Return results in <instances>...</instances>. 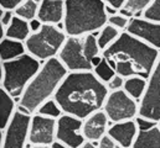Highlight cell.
Masks as SVG:
<instances>
[{"instance_id": "cell-1", "label": "cell", "mask_w": 160, "mask_h": 148, "mask_svg": "<svg viewBox=\"0 0 160 148\" xmlns=\"http://www.w3.org/2000/svg\"><path fill=\"white\" fill-rule=\"evenodd\" d=\"M108 94L107 85L93 72H77L67 74L53 99L63 113L84 120L103 110Z\"/></svg>"}, {"instance_id": "cell-2", "label": "cell", "mask_w": 160, "mask_h": 148, "mask_svg": "<svg viewBox=\"0 0 160 148\" xmlns=\"http://www.w3.org/2000/svg\"><path fill=\"white\" fill-rule=\"evenodd\" d=\"M159 54V49L144 43L127 31L122 32L118 39L102 52V56L116 73L124 79L132 76L149 79Z\"/></svg>"}, {"instance_id": "cell-3", "label": "cell", "mask_w": 160, "mask_h": 148, "mask_svg": "<svg viewBox=\"0 0 160 148\" xmlns=\"http://www.w3.org/2000/svg\"><path fill=\"white\" fill-rule=\"evenodd\" d=\"M68 73L58 57L43 62L39 73L34 76L18 100V110L29 115L38 113L46 101L53 99Z\"/></svg>"}, {"instance_id": "cell-4", "label": "cell", "mask_w": 160, "mask_h": 148, "mask_svg": "<svg viewBox=\"0 0 160 148\" xmlns=\"http://www.w3.org/2000/svg\"><path fill=\"white\" fill-rule=\"evenodd\" d=\"M65 32L67 36L97 35L107 24L103 0H65Z\"/></svg>"}, {"instance_id": "cell-5", "label": "cell", "mask_w": 160, "mask_h": 148, "mask_svg": "<svg viewBox=\"0 0 160 148\" xmlns=\"http://www.w3.org/2000/svg\"><path fill=\"white\" fill-rule=\"evenodd\" d=\"M101 54L102 51L98 46L96 35L67 36L58 54V59L70 73L93 72L92 61Z\"/></svg>"}, {"instance_id": "cell-6", "label": "cell", "mask_w": 160, "mask_h": 148, "mask_svg": "<svg viewBox=\"0 0 160 148\" xmlns=\"http://www.w3.org/2000/svg\"><path fill=\"white\" fill-rule=\"evenodd\" d=\"M42 62L29 53L9 61L2 62L0 66L1 72V89L10 94L14 99L19 100L30 81L39 73Z\"/></svg>"}, {"instance_id": "cell-7", "label": "cell", "mask_w": 160, "mask_h": 148, "mask_svg": "<svg viewBox=\"0 0 160 148\" xmlns=\"http://www.w3.org/2000/svg\"><path fill=\"white\" fill-rule=\"evenodd\" d=\"M66 39V32L58 30L57 26L43 25L39 32L31 34L25 42L26 52L43 63L58 57Z\"/></svg>"}, {"instance_id": "cell-8", "label": "cell", "mask_w": 160, "mask_h": 148, "mask_svg": "<svg viewBox=\"0 0 160 148\" xmlns=\"http://www.w3.org/2000/svg\"><path fill=\"white\" fill-rule=\"evenodd\" d=\"M103 111L111 123L130 121L139 116V103L130 98L124 90L111 91L106 99Z\"/></svg>"}, {"instance_id": "cell-9", "label": "cell", "mask_w": 160, "mask_h": 148, "mask_svg": "<svg viewBox=\"0 0 160 148\" xmlns=\"http://www.w3.org/2000/svg\"><path fill=\"white\" fill-rule=\"evenodd\" d=\"M32 115L16 110L8 127L1 131L0 148H25L29 142Z\"/></svg>"}, {"instance_id": "cell-10", "label": "cell", "mask_w": 160, "mask_h": 148, "mask_svg": "<svg viewBox=\"0 0 160 148\" xmlns=\"http://www.w3.org/2000/svg\"><path fill=\"white\" fill-rule=\"evenodd\" d=\"M139 116L160 123V54L148 79L147 91L139 103Z\"/></svg>"}, {"instance_id": "cell-11", "label": "cell", "mask_w": 160, "mask_h": 148, "mask_svg": "<svg viewBox=\"0 0 160 148\" xmlns=\"http://www.w3.org/2000/svg\"><path fill=\"white\" fill-rule=\"evenodd\" d=\"M82 126L83 120L63 113L57 120L56 141L68 146L70 148H80L86 142L82 132Z\"/></svg>"}, {"instance_id": "cell-12", "label": "cell", "mask_w": 160, "mask_h": 148, "mask_svg": "<svg viewBox=\"0 0 160 148\" xmlns=\"http://www.w3.org/2000/svg\"><path fill=\"white\" fill-rule=\"evenodd\" d=\"M56 131L57 120L35 113L31 118L29 142L31 143V146H51L56 142Z\"/></svg>"}, {"instance_id": "cell-13", "label": "cell", "mask_w": 160, "mask_h": 148, "mask_svg": "<svg viewBox=\"0 0 160 148\" xmlns=\"http://www.w3.org/2000/svg\"><path fill=\"white\" fill-rule=\"evenodd\" d=\"M127 32L144 43L160 51V24L149 21L143 16L132 17Z\"/></svg>"}, {"instance_id": "cell-14", "label": "cell", "mask_w": 160, "mask_h": 148, "mask_svg": "<svg viewBox=\"0 0 160 148\" xmlns=\"http://www.w3.org/2000/svg\"><path fill=\"white\" fill-rule=\"evenodd\" d=\"M109 123L111 121L103 110L97 111L91 116H88L87 118H84L82 132L86 141L97 143L103 136L108 133V130L111 127Z\"/></svg>"}, {"instance_id": "cell-15", "label": "cell", "mask_w": 160, "mask_h": 148, "mask_svg": "<svg viewBox=\"0 0 160 148\" xmlns=\"http://www.w3.org/2000/svg\"><path fill=\"white\" fill-rule=\"evenodd\" d=\"M138 133H139V127H138L135 120L118 122V123H112L109 130H108V135L122 148L133 147Z\"/></svg>"}, {"instance_id": "cell-16", "label": "cell", "mask_w": 160, "mask_h": 148, "mask_svg": "<svg viewBox=\"0 0 160 148\" xmlns=\"http://www.w3.org/2000/svg\"><path fill=\"white\" fill-rule=\"evenodd\" d=\"M66 11L65 0H43L39 6L38 19L43 25H58L63 22Z\"/></svg>"}, {"instance_id": "cell-17", "label": "cell", "mask_w": 160, "mask_h": 148, "mask_svg": "<svg viewBox=\"0 0 160 148\" xmlns=\"http://www.w3.org/2000/svg\"><path fill=\"white\" fill-rule=\"evenodd\" d=\"M18 110L16 99L0 88V130L4 131Z\"/></svg>"}, {"instance_id": "cell-18", "label": "cell", "mask_w": 160, "mask_h": 148, "mask_svg": "<svg viewBox=\"0 0 160 148\" xmlns=\"http://www.w3.org/2000/svg\"><path fill=\"white\" fill-rule=\"evenodd\" d=\"M26 52V46L24 42L10 39V38H4L0 41V61L2 62H9L12 59H16L21 56H24Z\"/></svg>"}, {"instance_id": "cell-19", "label": "cell", "mask_w": 160, "mask_h": 148, "mask_svg": "<svg viewBox=\"0 0 160 148\" xmlns=\"http://www.w3.org/2000/svg\"><path fill=\"white\" fill-rule=\"evenodd\" d=\"M30 35H31V30L29 22L18 17L16 15L14 16L11 24L8 27H5V37L10 39H15L25 43Z\"/></svg>"}, {"instance_id": "cell-20", "label": "cell", "mask_w": 160, "mask_h": 148, "mask_svg": "<svg viewBox=\"0 0 160 148\" xmlns=\"http://www.w3.org/2000/svg\"><path fill=\"white\" fill-rule=\"evenodd\" d=\"M132 148H160V123L150 130L139 131Z\"/></svg>"}, {"instance_id": "cell-21", "label": "cell", "mask_w": 160, "mask_h": 148, "mask_svg": "<svg viewBox=\"0 0 160 148\" xmlns=\"http://www.w3.org/2000/svg\"><path fill=\"white\" fill-rule=\"evenodd\" d=\"M147 88H148V79H144L142 76H132V78L125 79L123 90L130 98L140 103L147 91Z\"/></svg>"}, {"instance_id": "cell-22", "label": "cell", "mask_w": 160, "mask_h": 148, "mask_svg": "<svg viewBox=\"0 0 160 148\" xmlns=\"http://www.w3.org/2000/svg\"><path fill=\"white\" fill-rule=\"evenodd\" d=\"M120 32L118 29H116L114 26L107 24L96 36H97V42H98V46L101 48V51H106L111 44H113L118 37L120 36Z\"/></svg>"}, {"instance_id": "cell-23", "label": "cell", "mask_w": 160, "mask_h": 148, "mask_svg": "<svg viewBox=\"0 0 160 148\" xmlns=\"http://www.w3.org/2000/svg\"><path fill=\"white\" fill-rule=\"evenodd\" d=\"M39 4L35 2L34 0H25L22 1L15 10V15L28 22H30L31 20L36 19L38 17V14H39Z\"/></svg>"}, {"instance_id": "cell-24", "label": "cell", "mask_w": 160, "mask_h": 148, "mask_svg": "<svg viewBox=\"0 0 160 148\" xmlns=\"http://www.w3.org/2000/svg\"><path fill=\"white\" fill-rule=\"evenodd\" d=\"M152 1L153 0H128L124 7L119 11V14L128 16L130 19L135 16H140L143 11L150 5Z\"/></svg>"}, {"instance_id": "cell-25", "label": "cell", "mask_w": 160, "mask_h": 148, "mask_svg": "<svg viewBox=\"0 0 160 148\" xmlns=\"http://www.w3.org/2000/svg\"><path fill=\"white\" fill-rule=\"evenodd\" d=\"M93 73L94 75L101 80V81H103L106 85L111 81V79L116 75V71L113 69V67L108 63V61L103 57V59H102V62L98 64V66H96L94 68H93Z\"/></svg>"}, {"instance_id": "cell-26", "label": "cell", "mask_w": 160, "mask_h": 148, "mask_svg": "<svg viewBox=\"0 0 160 148\" xmlns=\"http://www.w3.org/2000/svg\"><path fill=\"white\" fill-rule=\"evenodd\" d=\"M38 113H40L42 116H46V117H50V118H53V120H58L63 115L60 105L57 104V101L55 99H51V100L46 101L39 109Z\"/></svg>"}, {"instance_id": "cell-27", "label": "cell", "mask_w": 160, "mask_h": 148, "mask_svg": "<svg viewBox=\"0 0 160 148\" xmlns=\"http://www.w3.org/2000/svg\"><path fill=\"white\" fill-rule=\"evenodd\" d=\"M142 16L149 21L160 24V0H153L150 5L143 11Z\"/></svg>"}, {"instance_id": "cell-28", "label": "cell", "mask_w": 160, "mask_h": 148, "mask_svg": "<svg viewBox=\"0 0 160 148\" xmlns=\"http://www.w3.org/2000/svg\"><path fill=\"white\" fill-rule=\"evenodd\" d=\"M129 21H130V17L124 16L122 14H117L114 16H109V19H108V24L112 25V26H114L116 29H118L120 32L127 31L128 25H129Z\"/></svg>"}, {"instance_id": "cell-29", "label": "cell", "mask_w": 160, "mask_h": 148, "mask_svg": "<svg viewBox=\"0 0 160 148\" xmlns=\"http://www.w3.org/2000/svg\"><path fill=\"white\" fill-rule=\"evenodd\" d=\"M124 83H125V79H124L123 76L118 75V74H116V75L111 79V81L107 84V88H108L109 93H111V91L123 90V88H124Z\"/></svg>"}, {"instance_id": "cell-30", "label": "cell", "mask_w": 160, "mask_h": 148, "mask_svg": "<svg viewBox=\"0 0 160 148\" xmlns=\"http://www.w3.org/2000/svg\"><path fill=\"white\" fill-rule=\"evenodd\" d=\"M135 122L139 127V131H147V130H150L153 127H155L157 125H159V122H155V121H152V120H148V118H144L142 116H138L135 118Z\"/></svg>"}, {"instance_id": "cell-31", "label": "cell", "mask_w": 160, "mask_h": 148, "mask_svg": "<svg viewBox=\"0 0 160 148\" xmlns=\"http://www.w3.org/2000/svg\"><path fill=\"white\" fill-rule=\"evenodd\" d=\"M97 146H98V148H122L108 133H107L106 136H103V137L97 142Z\"/></svg>"}, {"instance_id": "cell-32", "label": "cell", "mask_w": 160, "mask_h": 148, "mask_svg": "<svg viewBox=\"0 0 160 148\" xmlns=\"http://www.w3.org/2000/svg\"><path fill=\"white\" fill-rule=\"evenodd\" d=\"M14 16H15L14 10H4V9H0V25L8 27L11 24Z\"/></svg>"}, {"instance_id": "cell-33", "label": "cell", "mask_w": 160, "mask_h": 148, "mask_svg": "<svg viewBox=\"0 0 160 148\" xmlns=\"http://www.w3.org/2000/svg\"><path fill=\"white\" fill-rule=\"evenodd\" d=\"M25 0H0V9L4 10H15Z\"/></svg>"}, {"instance_id": "cell-34", "label": "cell", "mask_w": 160, "mask_h": 148, "mask_svg": "<svg viewBox=\"0 0 160 148\" xmlns=\"http://www.w3.org/2000/svg\"><path fill=\"white\" fill-rule=\"evenodd\" d=\"M103 1L106 2V5H109V6H112V7L120 11L124 7V5L127 4L128 0H103Z\"/></svg>"}, {"instance_id": "cell-35", "label": "cell", "mask_w": 160, "mask_h": 148, "mask_svg": "<svg viewBox=\"0 0 160 148\" xmlns=\"http://www.w3.org/2000/svg\"><path fill=\"white\" fill-rule=\"evenodd\" d=\"M29 25H30L31 34H36V32H39L41 29H42V26H43V24L41 22L38 17H36V19H34V20H31V21L29 22Z\"/></svg>"}, {"instance_id": "cell-36", "label": "cell", "mask_w": 160, "mask_h": 148, "mask_svg": "<svg viewBox=\"0 0 160 148\" xmlns=\"http://www.w3.org/2000/svg\"><path fill=\"white\" fill-rule=\"evenodd\" d=\"M106 12H107V15L109 17V16H114V15L119 14V10H117V9H114V7L109 6V5H106Z\"/></svg>"}, {"instance_id": "cell-37", "label": "cell", "mask_w": 160, "mask_h": 148, "mask_svg": "<svg viewBox=\"0 0 160 148\" xmlns=\"http://www.w3.org/2000/svg\"><path fill=\"white\" fill-rule=\"evenodd\" d=\"M80 148H98L97 146V143H94V142H89V141H86Z\"/></svg>"}, {"instance_id": "cell-38", "label": "cell", "mask_w": 160, "mask_h": 148, "mask_svg": "<svg viewBox=\"0 0 160 148\" xmlns=\"http://www.w3.org/2000/svg\"><path fill=\"white\" fill-rule=\"evenodd\" d=\"M51 148H70L68 146H66V145H63V143H61V142H55V143H52L51 145Z\"/></svg>"}, {"instance_id": "cell-39", "label": "cell", "mask_w": 160, "mask_h": 148, "mask_svg": "<svg viewBox=\"0 0 160 148\" xmlns=\"http://www.w3.org/2000/svg\"><path fill=\"white\" fill-rule=\"evenodd\" d=\"M31 148H51V146H45V145H41V146H31Z\"/></svg>"}, {"instance_id": "cell-40", "label": "cell", "mask_w": 160, "mask_h": 148, "mask_svg": "<svg viewBox=\"0 0 160 148\" xmlns=\"http://www.w3.org/2000/svg\"><path fill=\"white\" fill-rule=\"evenodd\" d=\"M34 1H35V2H38V4L40 5V4L42 2V1H43V0H34Z\"/></svg>"}]
</instances>
